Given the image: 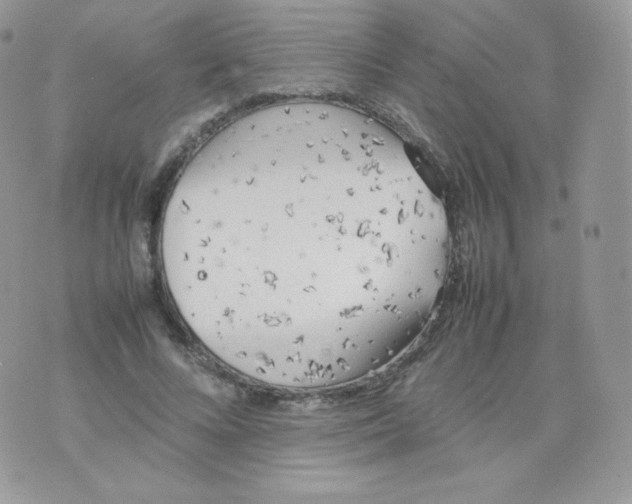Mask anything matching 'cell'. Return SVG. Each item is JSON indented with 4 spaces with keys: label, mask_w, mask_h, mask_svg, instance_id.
<instances>
[{
    "label": "cell",
    "mask_w": 632,
    "mask_h": 504,
    "mask_svg": "<svg viewBox=\"0 0 632 504\" xmlns=\"http://www.w3.org/2000/svg\"><path fill=\"white\" fill-rule=\"evenodd\" d=\"M448 256L445 209L401 139L316 102L229 127L185 175L162 237L196 337L245 377L290 389L397 358L428 321Z\"/></svg>",
    "instance_id": "cell-1"
}]
</instances>
